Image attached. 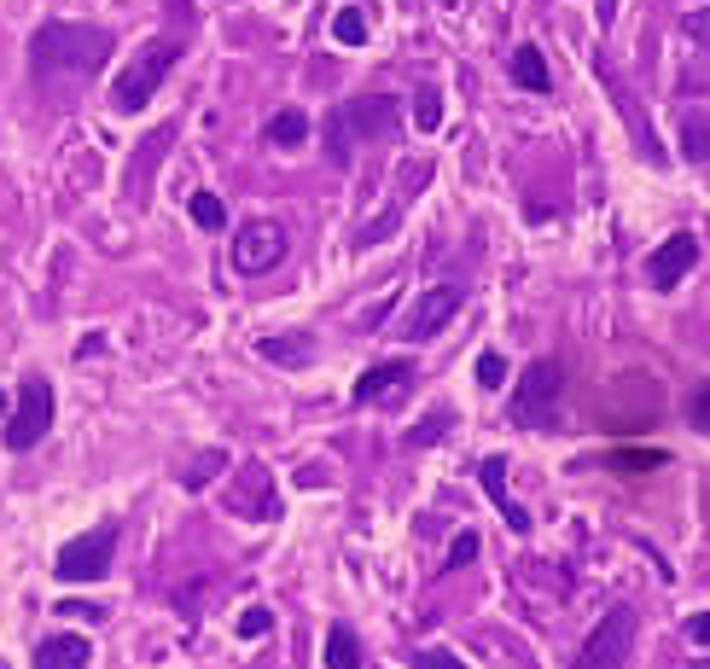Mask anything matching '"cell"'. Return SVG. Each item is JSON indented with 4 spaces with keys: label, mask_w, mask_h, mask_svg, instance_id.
<instances>
[{
    "label": "cell",
    "mask_w": 710,
    "mask_h": 669,
    "mask_svg": "<svg viewBox=\"0 0 710 669\" xmlns=\"http://www.w3.org/2000/svg\"><path fill=\"white\" fill-rule=\"evenodd\" d=\"M268 140L274 146H303V140H309V117H303V111H280L268 122Z\"/></svg>",
    "instance_id": "ac0fdd59"
},
{
    "label": "cell",
    "mask_w": 710,
    "mask_h": 669,
    "mask_svg": "<svg viewBox=\"0 0 710 669\" xmlns=\"http://www.w3.org/2000/svg\"><path fill=\"white\" fill-rule=\"evenodd\" d=\"M477 384H484V391H495V384H506V362H501L495 350H484V355H477Z\"/></svg>",
    "instance_id": "cb8c5ba5"
},
{
    "label": "cell",
    "mask_w": 710,
    "mask_h": 669,
    "mask_svg": "<svg viewBox=\"0 0 710 669\" xmlns=\"http://www.w3.org/2000/svg\"><path fill=\"white\" fill-rule=\"evenodd\" d=\"M117 524H93L88 535H76V542H65L59 548V559H53V577L59 582H99L111 571V559H117Z\"/></svg>",
    "instance_id": "277c9868"
},
{
    "label": "cell",
    "mask_w": 710,
    "mask_h": 669,
    "mask_svg": "<svg viewBox=\"0 0 710 669\" xmlns=\"http://www.w3.org/2000/svg\"><path fill=\"white\" fill-rule=\"evenodd\" d=\"M676 128H681V158L710 164V111H704V106H688Z\"/></svg>",
    "instance_id": "5bb4252c"
},
{
    "label": "cell",
    "mask_w": 710,
    "mask_h": 669,
    "mask_svg": "<svg viewBox=\"0 0 710 669\" xmlns=\"http://www.w3.org/2000/svg\"><path fill=\"white\" fill-rule=\"evenodd\" d=\"M187 210H193V222L205 227V234H221V227H227V204H221L216 193H193Z\"/></svg>",
    "instance_id": "d6986e66"
},
{
    "label": "cell",
    "mask_w": 710,
    "mask_h": 669,
    "mask_svg": "<svg viewBox=\"0 0 710 669\" xmlns=\"http://www.w3.org/2000/svg\"><path fill=\"white\" fill-rule=\"evenodd\" d=\"M513 82L519 88H530V94H548L553 88V76H548V59H542V47H519V53H513Z\"/></svg>",
    "instance_id": "9a60e30c"
},
{
    "label": "cell",
    "mask_w": 710,
    "mask_h": 669,
    "mask_svg": "<svg viewBox=\"0 0 710 669\" xmlns=\"http://www.w3.org/2000/svg\"><path fill=\"white\" fill-rule=\"evenodd\" d=\"M333 36H338L344 47H362V41H367V18H362V7H344V12L333 18Z\"/></svg>",
    "instance_id": "44dd1931"
},
{
    "label": "cell",
    "mask_w": 710,
    "mask_h": 669,
    "mask_svg": "<svg viewBox=\"0 0 710 669\" xmlns=\"http://www.w3.org/2000/svg\"><path fill=\"white\" fill-rule=\"evenodd\" d=\"M221 466H227V454H221V449H210V454H198V460H193V472H187L181 483H187V489H205V483H210V472H221Z\"/></svg>",
    "instance_id": "7402d4cb"
},
{
    "label": "cell",
    "mask_w": 710,
    "mask_h": 669,
    "mask_svg": "<svg viewBox=\"0 0 710 669\" xmlns=\"http://www.w3.org/2000/svg\"><path fill=\"white\" fill-rule=\"evenodd\" d=\"M635 629H641L635 606H612L589 629V640H582V652H576L571 669H623L629 658H635Z\"/></svg>",
    "instance_id": "3957f363"
},
{
    "label": "cell",
    "mask_w": 710,
    "mask_h": 669,
    "mask_svg": "<svg viewBox=\"0 0 710 669\" xmlns=\"http://www.w3.org/2000/svg\"><path fill=\"white\" fill-rule=\"evenodd\" d=\"M477 478H484V495L501 506V519L524 535V530H530V512H524L513 495H506V460H501V454H495V460H484V466H477Z\"/></svg>",
    "instance_id": "4fadbf2b"
},
{
    "label": "cell",
    "mask_w": 710,
    "mask_h": 669,
    "mask_svg": "<svg viewBox=\"0 0 710 669\" xmlns=\"http://www.w3.org/2000/svg\"><path fill=\"white\" fill-rule=\"evenodd\" d=\"M257 350L268 355V362H286V367H297V362H309V355H315V344L303 338V332H280V338H263Z\"/></svg>",
    "instance_id": "2e32d148"
},
{
    "label": "cell",
    "mask_w": 710,
    "mask_h": 669,
    "mask_svg": "<svg viewBox=\"0 0 710 669\" xmlns=\"http://www.w3.org/2000/svg\"><path fill=\"white\" fill-rule=\"evenodd\" d=\"M693 263H699V239H693V234H670L664 245L652 250L647 279H652L658 292H676V286H681V274H693Z\"/></svg>",
    "instance_id": "30bf717a"
},
{
    "label": "cell",
    "mask_w": 710,
    "mask_h": 669,
    "mask_svg": "<svg viewBox=\"0 0 710 669\" xmlns=\"http://www.w3.org/2000/svg\"><path fill=\"white\" fill-rule=\"evenodd\" d=\"M326 669H362V647H355L349 629H333V634H326Z\"/></svg>",
    "instance_id": "e0dca14e"
},
{
    "label": "cell",
    "mask_w": 710,
    "mask_h": 669,
    "mask_svg": "<svg viewBox=\"0 0 710 669\" xmlns=\"http://www.w3.org/2000/svg\"><path fill=\"white\" fill-rule=\"evenodd\" d=\"M286 263V227L280 222H245L239 234H234V268L239 274H268V268H280Z\"/></svg>",
    "instance_id": "52a82bcc"
},
{
    "label": "cell",
    "mask_w": 710,
    "mask_h": 669,
    "mask_svg": "<svg viewBox=\"0 0 710 669\" xmlns=\"http://www.w3.org/2000/svg\"><path fill=\"white\" fill-rule=\"evenodd\" d=\"M408 384H414V362H378L355 378V402H385L396 391H408Z\"/></svg>",
    "instance_id": "8fae6325"
},
{
    "label": "cell",
    "mask_w": 710,
    "mask_h": 669,
    "mask_svg": "<svg viewBox=\"0 0 710 669\" xmlns=\"http://www.w3.org/2000/svg\"><path fill=\"white\" fill-rule=\"evenodd\" d=\"M688 640H693V647H710V611L688 617Z\"/></svg>",
    "instance_id": "83f0119b"
},
{
    "label": "cell",
    "mask_w": 710,
    "mask_h": 669,
    "mask_svg": "<svg viewBox=\"0 0 710 669\" xmlns=\"http://www.w3.org/2000/svg\"><path fill=\"white\" fill-rule=\"evenodd\" d=\"M111 59V36L88 30V23H41L30 41V70L36 76H93Z\"/></svg>",
    "instance_id": "6da1fadb"
},
{
    "label": "cell",
    "mask_w": 710,
    "mask_h": 669,
    "mask_svg": "<svg viewBox=\"0 0 710 669\" xmlns=\"http://www.w3.org/2000/svg\"><path fill=\"white\" fill-rule=\"evenodd\" d=\"M414 669H466V663L454 658V652H443V647H425V652L414 658Z\"/></svg>",
    "instance_id": "484cf974"
},
{
    "label": "cell",
    "mask_w": 710,
    "mask_h": 669,
    "mask_svg": "<svg viewBox=\"0 0 710 669\" xmlns=\"http://www.w3.org/2000/svg\"><path fill=\"white\" fill-rule=\"evenodd\" d=\"M466 308V292L461 286H425L420 297H414V308L402 315V338H414V344H425V338H437V332L454 321Z\"/></svg>",
    "instance_id": "ba28073f"
},
{
    "label": "cell",
    "mask_w": 710,
    "mask_h": 669,
    "mask_svg": "<svg viewBox=\"0 0 710 669\" xmlns=\"http://www.w3.org/2000/svg\"><path fill=\"white\" fill-rule=\"evenodd\" d=\"M396 122H402V99H391V94L355 99V106H344L338 122H333V158H344V135H355V140H385Z\"/></svg>",
    "instance_id": "8992f818"
},
{
    "label": "cell",
    "mask_w": 710,
    "mask_h": 669,
    "mask_svg": "<svg viewBox=\"0 0 710 669\" xmlns=\"http://www.w3.org/2000/svg\"><path fill=\"white\" fill-rule=\"evenodd\" d=\"M93 663V647H88V634H47L41 640V652H36V669H88Z\"/></svg>",
    "instance_id": "7c38bea8"
},
{
    "label": "cell",
    "mask_w": 710,
    "mask_h": 669,
    "mask_svg": "<svg viewBox=\"0 0 710 669\" xmlns=\"http://www.w3.org/2000/svg\"><path fill=\"white\" fill-rule=\"evenodd\" d=\"M414 122L425 128V135H437V128H443V94L437 88H420L414 94Z\"/></svg>",
    "instance_id": "ffe728a7"
},
{
    "label": "cell",
    "mask_w": 710,
    "mask_h": 669,
    "mask_svg": "<svg viewBox=\"0 0 710 669\" xmlns=\"http://www.w3.org/2000/svg\"><path fill=\"white\" fill-rule=\"evenodd\" d=\"M688 36H693L699 47H710V12H688Z\"/></svg>",
    "instance_id": "f1b7e54d"
},
{
    "label": "cell",
    "mask_w": 710,
    "mask_h": 669,
    "mask_svg": "<svg viewBox=\"0 0 710 669\" xmlns=\"http://www.w3.org/2000/svg\"><path fill=\"white\" fill-rule=\"evenodd\" d=\"M699 669H710V663H699Z\"/></svg>",
    "instance_id": "4dcf8cb0"
},
{
    "label": "cell",
    "mask_w": 710,
    "mask_h": 669,
    "mask_svg": "<svg viewBox=\"0 0 710 669\" xmlns=\"http://www.w3.org/2000/svg\"><path fill=\"white\" fill-rule=\"evenodd\" d=\"M47 431H53V384L30 378V384H23V396H18V414L7 425V449L23 454V449H36Z\"/></svg>",
    "instance_id": "9c48e42d"
},
{
    "label": "cell",
    "mask_w": 710,
    "mask_h": 669,
    "mask_svg": "<svg viewBox=\"0 0 710 669\" xmlns=\"http://www.w3.org/2000/svg\"><path fill=\"white\" fill-rule=\"evenodd\" d=\"M0 414H7V391H0Z\"/></svg>",
    "instance_id": "f546056e"
},
{
    "label": "cell",
    "mask_w": 710,
    "mask_h": 669,
    "mask_svg": "<svg viewBox=\"0 0 710 669\" xmlns=\"http://www.w3.org/2000/svg\"><path fill=\"white\" fill-rule=\"evenodd\" d=\"M560 391H565L560 362H530L519 391H513V420L519 425H553L560 420Z\"/></svg>",
    "instance_id": "5b68a950"
},
{
    "label": "cell",
    "mask_w": 710,
    "mask_h": 669,
    "mask_svg": "<svg viewBox=\"0 0 710 669\" xmlns=\"http://www.w3.org/2000/svg\"><path fill=\"white\" fill-rule=\"evenodd\" d=\"M688 420H693V431H704V436H710V378L693 391V402H688Z\"/></svg>",
    "instance_id": "d4e9b609"
},
{
    "label": "cell",
    "mask_w": 710,
    "mask_h": 669,
    "mask_svg": "<svg viewBox=\"0 0 710 669\" xmlns=\"http://www.w3.org/2000/svg\"><path fill=\"white\" fill-rule=\"evenodd\" d=\"M472 553H477V535H461V542L448 548V564H443V571H461V564H472Z\"/></svg>",
    "instance_id": "4316f807"
},
{
    "label": "cell",
    "mask_w": 710,
    "mask_h": 669,
    "mask_svg": "<svg viewBox=\"0 0 710 669\" xmlns=\"http://www.w3.org/2000/svg\"><path fill=\"white\" fill-rule=\"evenodd\" d=\"M268 623H274V617H268V606H245L239 611V640H257V634H268Z\"/></svg>",
    "instance_id": "603a6c76"
},
{
    "label": "cell",
    "mask_w": 710,
    "mask_h": 669,
    "mask_svg": "<svg viewBox=\"0 0 710 669\" xmlns=\"http://www.w3.org/2000/svg\"><path fill=\"white\" fill-rule=\"evenodd\" d=\"M175 59H181V41H169V36H158V41H146L140 53L122 65V76L111 82V106L122 111V117H135V111H146L151 106V94L164 88V76L175 70Z\"/></svg>",
    "instance_id": "7a4b0ae2"
}]
</instances>
